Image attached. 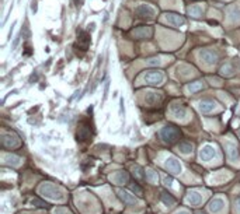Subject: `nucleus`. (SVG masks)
<instances>
[{"label":"nucleus","instance_id":"9","mask_svg":"<svg viewBox=\"0 0 240 214\" xmlns=\"http://www.w3.org/2000/svg\"><path fill=\"white\" fill-rule=\"evenodd\" d=\"M166 21L174 27H181L186 24V18L180 14H175V13H167L166 14Z\"/></svg>","mask_w":240,"mask_h":214},{"label":"nucleus","instance_id":"29","mask_svg":"<svg viewBox=\"0 0 240 214\" xmlns=\"http://www.w3.org/2000/svg\"><path fill=\"white\" fill-rule=\"evenodd\" d=\"M132 171H133V175H135L138 179H142L143 176H145V171H143V169L141 168V167H139V165H135Z\"/></svg>","mask_w":240,"mask_h":214},{"label":"nucleus","instance_id":"4","mask_svg":"<svg viewBox=\"0 0 240 214\" xmlns=\"http://www.w3.org/2000/svg\"><path fill=\"white\" fill-rule=\"evenodd\" d=\"M198 55H199V59L208 66H213V64L218 63L219 60L218 53L215 51H212V49H201Z\"/></svg>","mask_w":240,"mask_h":214},{"label":"nucleus","instance_id":"23","mask_svg":"<svg viewBox=\"0 0 240 214\" xmlns=\"http://www.w3.org/2000/svg\"><path fill=\"white\" fill-rule=\"evenodd\" d=\"M4 161H6V164L7 165H13V167H17V165H20L21 164V158L20 157H17V155H4Z\"/></svg>","mask_w":240,"mask_h":214},{"label":"nucleus","instance_id":"17","mask_svg":"<svg viewBox=\"0 0 240 214\" xmlns=\"http://www.w3.org/2000/svg\"><path fill=\"white\" fill-rule=\"evenodd\" d=\"M118 196H120V199L125 204H136L138 203V200L135 199L133 194H129L128 192H125V190H122V189L118 190Z\"/></svg>","mask_w":240,"mask_h":214},{"label":"nucleus","instance_id":"20","mask_svg":"<svg viewBox=\"0 0 240 214\" xmlns=\"http://www.w3.org/2000/svg\"><path fill=\"white\" fill-rule=\"evenodd\" d=\"M145 99H146V102L148 104H157V102H160L162 101V95L159 94V92H146V97H145Z\"/></svg>","mask_w":240,"mask_h":214},{"label":"nucleus","instance_id":"39","mask_svg":"<svg viewBox=\"0 0 240 214\" xmlns=\"http://www.w3.org/2000/svg\"><path fill=\"white\" fill-rule=\"evenodd\" d=\"M94 27H96V24L94 22H91V24H88V31H94Z\"/></svg>","mask_w":240,"mask_h":214},{"label":"nucleus","instance_id":"32","mask_svg":"<svg viewBox=\"0 0 240 214\" xmlns=\"http://www.w3.org/2000/svg\"><path fill=\"white\" fill-rule=\"evenodd\" d=\"M131 189H132V192H135L136 194H139V196H142V189L135 183V185H131Z\"/></svg>","mask_w":240,"mask_h":214},{"label":"nucleus","instance_id":"33","mask_svg":"<svg viewBox=\"0 0 240 214\" xmlns=\"http://www.w3.org/2000/svg\"><path fill=\"white\" fill-rule=\"evenodd\" d=\"M18 42H20V35H17V36L14 38V41H13V43H11V51H14V49L18 46Z\"/></svg>","mask_w":240,"mask_h":214},{"label":"nucleus","instance_id":"28","mask_svg":"<svg viewBox=\"0 0 240 214\" xmlns=\"http://www.w3.org/2000/svg\"><path fill=\"white\" fill-rule=\"evenodd\" d=\"M160 199H162V202H163L166 206H173V204L175 203V200H174V197H171L170 194H167L166 192H163L162 193V196H160Z\"/></svg>","mask_w":240,"mask_h":214},{"label":"nucleus","instance_id":"38","mask_svg":"<svg viewBox=\"0 0 240 214\" xmlns=\"http://www.w3.org/2000/svg\"><path fill=\"white\" fill-rule=\"evenodd\" d=\"M17 24V21H14L13 22V25H11V28H10V32H9V39H11V34H13V31H14V25Z\"/></svg>","mask_w":240,"mask_h":214},{"label":"nucleus","instance_id":"10","mask_svg":"<svg viewBox=\"0 0 240 214\" xmlns=\"http://www.w3.org/2000/svg\"><path fill=\"white\" fill-rule=\"evenodd\" d=\"M133 35L138 38V39H148L153 35V28L149 25H145V27H139L133 31Z\"/></svg>","mask_w":240,"mask_h":214},{"label":"nucleus","instance_id":"36","mask_svg":"<svg viewBox=\"0 0 240 214\" xmlns=\"http://www.w3.org/2000/svg\"><path fill=\"white\" fill-rule=\"evenodd\" d=\"M31 10H33V13H37V0L31 1Z\"/></svg>","mask_w":240,"mask_h":214},{"label":"nucleus","instance_id":"25","mask_svg":"<svg viewBox=\"0 0 240 214\" xmlns=\"http://www.w3.org/2000/svg\"><path fill=\"white\" fill-rule=\"evenodd\" d=\"M145 176H146V181H148V182L157 183L159 176H157V172H154L153 169H146V171H145Z\"/></svg>","mask_w":240,"mask_h":214},{"label":"nucleus","instance_id":"16","mask_svg":"<svg viewBox=\"0 0 240 214\" xmlns=\"http://www.w3.org/2000/svg\"><path fill=\"white\" fill-rule=\"evenodd\" d=\"M216 107V104L212 101V99H202V101H199V111L202 112V113H209V112H212L213 109Z\"/></svg>","mask_w":240,"mask_h":214},{"label":"nucleus","instance_id":"34","mask_svg":"<svg viewBox=\"0 0 240 214\" xmlns=\"http://www.w3.org/2000/svg\"><path fill=\"white\" fill-rule=\"evenodd\" d=\"M124 113H125V108H124V99L120 101V115L124 118Z\"/></svg>","mask_w":240,"mask_h":214},{"label":"nucleus","instance_id":"24","mask_svg":"<svg viewBox=\"0 0 240 214\" xmlns=\"http://www.w3.org/2000/svg\"><path fill=\"white\" fill-rule=\"evenodd\" d=\"M229 20L233 22H240V9L239 7H232L229 10Z\"/></svg>","mask_w":240,"mask_h":214},{"label":"nucleus","instance_id":"6","mask_svg":"<svg viewBox=\"0 0 240 214\" xmlns=\"http://www.w3.org/2000/svg\"><path fill=\"white\" fill-rule=\"evenodd\" d=\"M135 13H136V16H139V17H142V18H153L154 17V14H156V11L153 9L152 6H149V4H139L136 9H135Z\"/></svg>","mask_w":240,"mask_h":214},{"label":"nucleus","instance_id":"21","mask_svg":"<svg viewBox=\"0 0 240 214\" xmlns=\"http://www.w3.org/2000/svg\"><path fill=\"white\" fill-rule=\"evenodd\" d=\"M188 14L192 16V17H201L204 14V7L199 6V4H194V6L188 7Z\"/></svg>","mask_w":240,"mask_h":214},{"label":"nucleus","instance_id":"2","mask_svg":"<svg viewBox=\"0 0 240 214\" xmlns=\"http://www.w3.org/2000/svg\"><path fill=\"white\" fill-rule=\"evenodd\" d=\"M160 137H162L163 141H166V143L173 144V143H175L177 140L181 137V132H180V129L177 128V126L167 125V126L162 128V130H160Z\"/></svg>","mask_w":240,"mask_h":214},{"label":"nucleus","instance_id":"1","mask_svg":"<svg viewBox=\"0 0 240 214\" xmlns=\"http://www.w3.org/2000/svg\"><path fill=\"white\" fill-rule=\"evenodd\" d=\"M39 194L45 196L46 199H51V200H62L63 199V192L61 188H58L56 185L49 182H45L39 186Z\"/></svg>","mask_w":240,"mask_h":214},{"label":"nucleus","instance_id":"30","mask_svg":"<svg viewBox=\"0 0 240 214\" xmlns=\"http://www.w3.org/2000/svg\"><path fill=\"white\" fill-rule=\"evenodd\" d=\"M146 63L149 64V66H160L162 60H160V57H150V59L146 60Z\"/></svg>","mask_w":240,"mask_h":214},{"label":"nucleus","instance_id":"35","mask_svg":"<svg viewBox=\"0 0 240 214\" xmlns=\"http://www.w3.org/2000/svg\"><path fill=\"white\" fill-rule=\"evenodd\" d=\"M164 183H166L167 186H171V185H173V179L169 178V176H166V178H164Z\"/></svg>","mask_w":240,"mask_h":214},{"label":"nucleus","instance_id":"7","mask_svg":"<svg viewBox=\"0 0 240 214\" xmlns=\"http://www.w3.org/2000/svg\"><path fill=\"white\" fill-rule=\"evenodd\" d=\"M164 167H166L167 171L174 173V175L181 172V164H180V161L177 160L175 157H169L166 160V162H164Z\"/></svg>","mask_w":240,"mask_h":214},{"label":"nucleus","instance_id":"31","mask_svg":"<svg viewBox=\"0 0 240 214\" xmlns=\"http://www.w3.org/2000/svg\"><path fill=\"white\" fill-rule=\"evenodd\" d=\"M108 90H109V80L105 81V84H104V95H103V102L107 99V97H108Z\"/></svg>","mask_w":240,"mask_h":214},{"label":"nucleus","instance_id":"5","mask_svg":"<svg viewBox=\"0 0 240 214\" xmlns=\"http://www.w3.org/2000/svg\"><path fill=\"white\" fill-rule=\"evenodd\" d=\"M225 151H226V155H228V160L230 162H239L240 161V155H239V150H237V146L232 141H226L225 143Z\"/></svg>","mask_w":240,"mask_h":214},{"label":"nucleus","instance_id":"19","mask_svg":"<svg viewBox=\"0 0 240 214\" xmlns=\"http://www.w3.org/2000/svg\"><path fill=\"white\" fill-rule=\"evenodd\" d=\"M90 137V128L86 125H80V128L77 130V140L80 141H84Z\"/></svg>","mask_w":240,"mask_h":214},{"label":"nucleus","instance_id":"8","mask_svg":"<svg viewBox=\"0 0 240 214\" xmlns=\"http://www.w3.org/2000/svg\"><path fill=\"white\" fill-rule=\"evenodd\" d=\"M109 179H111V182H114L115 185H125V183L129 182V175H128V172H125V171H118V172H115V173H112L109 176Z\"/></svg>","mask_w":240,"mask_h":214},{"label":"nucleus","instance_id":"15","mask_svg":"<svg viewBox=\"0 0 240 214\" xmlns=\"http://www.w3.org/2000/svg\"><path fill=\"white\" fill-rule=\"evenodd\" d=\"M1 144L7 149H13V147H17L20 144V140L17 139L14 134H4L3 139H1Z\"/></svg>","mask_w":240,"mask_h":214},{"label":"nucleus","instance_id":"12","mask_svg":"<svg viewBox=\"0 0 240 214\" xmlns=\"http://www.w3.org/2000/svg\"><path fill=\"white\" fill-rule=\"evenodd\" d=\"M223 207H225V200L222 197H213L209 202V206H208L211 213H220L223 210Z\"/></svg>","mask_w":240,"mask_h":214},{"label":"nucleus","instance_id":"27","mask_svg":"<svg viewBox=\"0 0 240 214\" xmlns=\"http://www.w3.org/2000/svg\"><path fill=\"white\" fill-rule=\"evenodd\" d=\"M233 73H235V69L232 67V64L226 63L220 67V74L225 76V77H230V76H233Z\"/></svg>","mask_w":240,"mask_h":214},{"label":"nucleus","instance_id":"13","mask_svg":"<svg viewBox=\"0 0 240 214\" xmlns=\"http://www.w3.org/2000/svg\"><path fill=\"white\" fill-rule=\"evenodd\" d=\"M186 199L191 206H199V204L202 203V200H204V196L199 192H196V190H190V192L187 193Z\"/></svg>","mask_w":240,"mask_h":214},{"label":"nucleus","instance_id":"11","mask_svg":"<svg viewBox=\"0 0 240 214\" xmlns=\"http://www.w3.org/2000/svg\"><path fill=\"white\" fill-rule=\"evenodd\" d=\"M215 149L212 147V146H204V147H201V150H199V158L201 161H211L213 157H215Z\"/></svg>","mask_w":240,"mask_h":214},{"label":"nucleus","instance_id":"40","mask_svg":"<svg viewBox=\"0 0 240 214\" xmlns=\"http://www.w3.org/2000/svg\"><path fill=\"white\" fill-rule=\"evenodd\" d=\"M236 210H237V213H240V199H237V202H236Z\"/></svg>","mask_w":240,"mask_h":214},{"label":"nucleus","instance_id":"22","mask_svg":"<svg viewBox=\"0 0 240 214\" xmlns=\"http://www.w3.org/2000/svg\"><path fill=\"white\" fill-rule=\"evenodd\" d=\"M204 88V83L202 81H194V83H190L188 86H187V90L191 92V94H195V92H198L199 90H202Z\"/></svg>","mask_w":240,"mask_h":214},{"label":"nucleus","instance_id":"43","mask_svg":"<svg viewBox=\"0 0 240 214\" xmlns=\"http://www.w3.org/2000/svg\"><path fill=\"white\" fill-rule=\"evenodd\" d=\"M239 136H240V133H239Z\"/></svg>","mask_w":240,"mask_h":214},{"label":"nucleus","instance_id":"42","mask_svg":"<svg viewBox=\"0 0 240 214\" xmlns=\"http://www.w3.org/2000/svg\"><path fill=\"white\" fill-rule=\"evenodd\" d=\"M195 214H202V213H199V211H198V213H195Z\"/></svg>","mask_w":240,"mask_h":214},{"label":"nucleus","instance_id":"41","mask_svg":"<svg viewBox=\"0 0 240 214\" xmlns=\"http://www.w3.org/2000/svg\"><path fill=\"white\" fill-rule=\"evenodd\" d=\"M175 214H190L188 211H186V210H181V211H177Z\"/></svg>","mask_w":240,"mask_h":214},{"label":"nucleus","instance_id":"3","mask_svg":"<svg viewBox=\"0 0 240 214\" xmlns=\"http://www.w3.org/2000/svg\"><path fill=\"white\" fill-rule=\"evenodd\" d=\"M143 80L146 84H150V86H160L164 80V74L163 72L160 70H149L146 72L143 76Z\"/></svg>","mask_w":240,"mask_h":214},{"label":"nucleus","instance_id":"18","mask_svg":"<svg viewBox=\"0 0 240 214\" xmlns=\"http://www.w3.org/2000/svg\"><path fill=\"white\" fill-rule=\"evenodd\" d=\"M77 35H79V43H82L83 45V49L86 51V48H87L90 42H91V38H90V34L87 31H83V30H80V31H77Z\"/></svg>","mask_w":240,"mask_h":214},{"label":"nucleus","instance_id":"26","mask_svg":"<svg viewBox=\"0 0 240 214\" xmlns=\"http://www.w3.org/2000/svg\"><path fill=\"white\" fill-rule=\"evenodd\" d=\"M178 150L183 154H190V153H192V144L188 143V141H181L178 144Z\"/></svg>","mask_w":240,"mask_h":214},{"label":"nucleus","instance_id":"14","mask_svg":"<svg viewBox=\"0 0 240 214\" xmlns=\"http://www.w3.org/2000/svg\"><path fill=\"white\" fill-rule=\"evenodd\" d=\"M170 112H171V115H173V118L175 119H184L187 115V109L184 105H180V104H174V105H171L170 108Z\"/></svg>","mask_w":240,"mask_h":214},{"label":"nucleus","instance_id":"37","mask_svg":"<svg viewBox=\"0 0 240 214\" xmlns=\"http://www.w3.org/2000/svg\"><path fill=\"white\" fill-rule=\"evenodd\" d=\"M55 214H67V211H66L65 209H56V210H55Z\"/></svg>","mask_w":240,"mask_h":214}]
</instances>
